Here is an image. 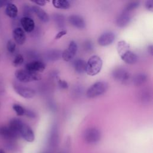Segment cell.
<instances>
[{"mask_svg":"<svg viewBox=\"0 0 153 153\" xmlns=\"http://www.w3.org/2000/svg\"><path fill=\"white\" fill-rule=\"evenodd\" d=\"M52 4L57 9L67 10L71 6L69 1L67 0H53Z\"/></svg>","mask_w":153,"mask_h":153,"instance_id":"23","label":"cell"},{"mask_svg":"<svg viewBox=\"0 0 153 153\" xmlns=\"http://www.w3.org/2000/svg\"><path fill=\"white\" fill-rule=\"evenodd\" d=\"M32 2L33 3H35V4H36V5H41V6H44V5H45L47 4V2L48 1H45V0H38V1H33Z\"/></svg>","mask_w":153,"mask_h":153,"instance_id":"36","label":"cell"},{"mask_svg":"<svg viewBox=\"0 0 153 153\" xmlns=\"http://www.w3.org/2000/svg\"><path fill=\"white\" fill-rule=\"evenodd\" d=\"M53 20L57 27L63 29L65 25V18L63 15L60 13H56L53 15Z\"/></svg>","mask_w":153,"mask_h":153,"instance_id":"24","label":"cell"},{"mask_svg":"<svg viewBox=\"0 0 153 153\" xmlns=\"http://www.w3.org/2000/svg\"><path fill=\"white\" fill-rule=\"evenodd\" d=\"M103 65L102 59L97 55L91 56L86 62L85 72L90 76L97 75L101 71Z\"/></svg>","mask_w":153,"mask_h":153,"instance_id":"1","label":"cell"},{"mask_svg":"<svg viewBox=\"0 0 153 153\" xmlns=\"http://www.w3.org/2000/svg\"><path fill=\"white\" fill-rule=\"evenodd\" d=\"M15 76L19 81L24 83L38 81L41 79V76L39 73L29 72L25 69L17 70L15 72Z\"/></svg>","mask_w":153,"mask_h":153,"instance_id":"2","label":"cell"},{"mask_svg":"<svg viewBox=\"0 0 153 153\" xmlns=\"http://www.w3.org/2000/svg\"><path fill=\"white\" fill-rule=\"evenodd\" d=\"M139 4H140V2L139 1H133V2H129L125 7L123 12L128 13L132 11L133 10H135L136 8H137L139 6Z\"/></svg>","mask_w":153,"mask_h":153,"instance_id":"27","label":"cell"},{"mask_svg":"<svg viewBox=\"0 0 153 153\" xmlns=\"http://www.w3.org/2000/svg\"><path fill=\"white\" fill-rule=\"evenodd\" d=\"M78 50V45L75 41L69 42L68 48L62 51V57L66 62L71 61L75 56Z\"/></svg>","mask_w":153,"mask_h":153,"instance_id":"5","label":"cell"},{"mask_svg":"<svg viewBox=\"0 0 153 153\" xmlns=\"http://www.w3.org/2000/svg\"><path fill=\"white\" fill-rule=\"evenodd\" d=\"M108 84L104 81H97L92 84L86 91V96L94 98L103 94L108 89Z\"/></svg>","mask_w":153,"mask_h":153,"instance_id":"3","label":"cell"},{"mask_svg":"<svg viewBox=\"0 0 153 153\" xmlns=\"http://www.w3.org/2000/svg\"><path fill=\"white\" fill-rule=\"evenodd\" d=\"M117 51L120 56H121L127 51L130 50V44L124 40H121L117 43Z\"/></svg>","mask_w":153,"mask_h":153,"instance_id":"22","label":"cell"},{"mask_svg":"<svg viewBox=\"0 0 153 153\" xmlns=\"http://www.w3.org/2000/svg\"><path fill=\"white\" fill-rule=\"evenodd\" d=\"M131 20V17L127 13L123 12L116 19V25L119 27H124L128 25Z\"/></svg>","mask_w":153,"mask_h":153,"instance_id":"16","label":"cell"},{"mask_svg":"<svg viewBox=\"0 0 153 153\" xmlns=\"http://www.w3.org/2000/svg\"><path fill=\"white\" fill-rule=\"evenodd\" d=\"M112 74L113 78L115 80L123 83L127 82L130 78V73L122 68H118L115 69L113 71Z\"/></svg>","mask_w":153,"mask_h":153,"instance_id":"7","label":"cell"},{"mask_svg":"<svg viewBox=\"0 0 153 153\" xmlns=\"http://www.w3.org/2000/svg\"><path fill=\"white\" fill-rule=\"evenodd\" d=\"M45 69V65L41 60H36L27 63L25 66V69L32 72L39 73Z\"/></svg>","mask_w":153,"mask_h":153,"instance_id":"9","label":"cell"},{"mask_svg":"<svg viewBox=\"0 0 153 153\" xmlns=\"http://www.w3.org/2000/svg\"><path fill=\"white\" fill-rule=\"evenodd\" d=\"M68 22L71 25L79 29H84L86 26L84 19L78 15L70 16L68 17Z\"/></svg>","mask_w":153,"mask_h":153,"instance_id":"11","label":"cell"},{"mask_svg":"<svg viewBox=\"0 0 153 153\" xmlns=\"http://www.w3.org/2000/svg\"><path fill=\"white\" fill-rule=\"evenodd\" d=\"M13 36L16 44L23 45L26 39V36L25 31L20 27H16L13 31Z\"/></svg>","mask_w":153,"mask_h":153,"instance_id":"12","label":"cell"},{"mask_svg":"<svg viewBox=\"0 0 153 153\" xmlns=\"http://www.w3.org/2000/svg\"><path fill=\"white\" fill-rule=\"evenodd\" d=\"M20 135L28 142H32L35 140V134L32 129L24 123L20 129Z\"/></svg>","mask_w":153,"mask_h":153,"instance_id":"10","label":"cell"},{"mask_svg":"<svg viewBox=\"0 0 153 153\" xmlns=\"http://www.w3.org/2000/svg\"><path fill=\"white\" fill-rule=\"evenodd\" d=\"M0 135L6 140H14L17 139V136L13 133L9 127L2 126L0 127Z\"/></svg>","mask_w":153,"mask_h":153,"instance_id":"18","label":"cell"},{"mask_svg":"<svg viewBox=\"0 0 153 153\" xmlns=\"http://www.w3.org/2000/svg\"><path fill=\"white\" fill-rule=\"evenodd\" d=\"M100 138L101 133L96 128H89L84 133V140L88 144H95L100 140Z\"/></svg>","mask_w":153,"mask_h":153,"instance_id":"4","label":"cell"},{"mask_svg":"<svg viewBox=\"0 0 153 153\" xmlns=\"http://www.w3.org/2000/svg\"><path fill=\"white\" fill-rule=\"evenodd\" d=\"M13 87L15 91L19 95L25 99H30L35 96V91L31 88L19 84H14Z\"/></svg>","mask_w":153,"mask_h":153,"instance_id":"6","label":"cell"},{"mask_svg":"<svg viewBox=\"0 0 153 153\" xmlns=\"http://www.w3.org/2000/svg\"><path fill=\"white\" fill-rule=\"evenodd\" d=\"M20 24L23 30L26 32H31L35 29V22L30 17H23L20 19Z\"/></svg>","mask_w":153,"mask_h":153,"instance_id":"13","label":"cell"},{"mask_svg":"<svg viewBox=\"0 0 153 153\" xmlns=\"http://www.w3.org/2000/svg\"><path fill=\"white\" fill-rule=\"evenodd\" d=\"M147 79V76L143 73H139L133 78V82L135 85H140L143 84Z\"/></svg>","mask_w":153,"mask_h":153,"instance_id":"25","label":"cell"},{"mask_svg":"<svg viewBox=\"0 0 153 153\" xmlns=\"http://www.w3.org/2000/svg\"><path fill=\"white\" fill-rule=\"evenodd\" d=\"M121 59L123 62L128 65H133L137 62L138 60L137 56L130 50L127 51L121 56H120Z\"/></svg>","mask_w":153,"mask_h":153,"instance_id":"17","label":"cell"},{"mask_svg":"<svg viewBox=\"0 0 153 153\" xmlns=\"http://www.w3.org/2000/svg\"><path fill=\"white\" fill-rule=\"evenodd\" d=\"M10 2V1H8L0 0V8H2L3 7H4V6H6Z\"/></svg>","mask_w":153,"mask_h":153,"instance_id":"37","label":"cell"},{"mask_svg":"<svg viewBox=\"0 0 153 153\" xmlns=\"http://www.w3.org/2000/svg\"><path fill=\"white\" fill-rule=\"evenodd\" d=\"M13 109L18 116H23L25 115V108L19 104H14L13 105Z\"/></svg>","mask_w":153,"mask_h":153,"instance_id":"28","label":"cell"},{"mask_svg":"<svg viewBox=\"0 0 153 153\" xmlns=\"http://www.w3.org/2000/svg\"><path fill=\"white\" fill-rule=\"evenodd\" d=\"M58 84L59 87L63 89H66L68 88V84L65 80L63 79H59L58 80Z\"/></svg>","mask_w":153,"mask_h":153,"instance_id":"33","label":"cell"},{"mask_svg":"<svg viewBox=\"0 0 153 153\" xmlns=\"http://www.w3.org/2000/svg\"><path fill=\"white\" fill-rule=\"evenodd\" d=\"M84 48L87 50V51H90L93 49V44H92V42L90 41H86L85 42H84Z\"/></svg>","mask_w":153,"mask_h":153,"instance_id":"34","label":"cell"},{"mask_svg":"<svg viewBox=\"0 0 153 153\" xmlns=\"http://www.w3.org/2000/svg\"><path fill=\"white\" fill-rule=\"evenodd\" d=\"M145 7L147 10L153 11V1L148 0L145 2Z\"/></svg>","mask_w":153,"mask_h":153,"instance_id":"32","label":"cell"},{"mask_svg":"<svg viewBox=\"0 0 153 153\" xmlns=\"http://www.w3.org/2000/svg\"><path fill=\"white\" fill-rule=\"evenodd\" d=\"M23 124V122L19 118H14L11 119L10 121L9 124V128L11 129V130L13 132V133L17 136L18 138L20 135V129Z\"/></svg>","mask_w":153,"mask_h":153,"instance_id":"14","label":"cell"},{"mask_svg":"<svg viewBox=\"0 0 153 153\" xmlns=\"http://www.w3.org/2000/svg\"><path fill=\"white\" fill-rule=\"evenodd\" d=\"M115 39V34L111 31H108L101 34L98 39L97 43L99 45L105 47L111 44Z\"/></svg>","mask_w":153,"mask_h":153,"instance_id":"8","label":"cell"},{"mask_svg":"<svg viewBox=\"0 0 153 153\" xmlns=\"http://www.w3.org/2000/svg\"><path fill=\"white\" fill-rule=\"evenodd\" d=\"M24 62V58L22 54H17L13 60V65L15 67L20 66Z\"/></svg>","mask_w":153,"mask_h":153,"instance_id":"29","label":"cell"},{"mask_svg":"<svg viewBox=\"0 0 153 153\" xmlns=\"http://www.w3.org/2000/svg\"><path fill=\"white\" fill-rule=\"evenodd\" d=\"M67 34V31L66 30H62L60 31H59L56 35L55 36V39H59L60 38H61L62 36H63L64 35Z\"/></svg>","mask_w":153,"mask_h":153,"instance_id":"35","label":"cell"},{"mask_svg":"<svg viewBox=\"0 0 153 153\" xmlns=\"http://www.w3.org/2000/svg\"><path fill=\"white\" fill-rule=\"evenodd\" d=\"M74 69L78 74H82L85 71L86 62L83 59H77L74 62Z\"/></svg>","mask_w":153,"mask_h":153,"instance_id":"21","label":"cell"},{"mask_svg":"<svg viewBox=\"0 0 153 153\" xmlns=\"http://www.w3.org/2000/svg\"><path fill=\"white\" fill-rule=\"evenodd\" d=\"M61 153H63V152H61Z\"/></svg>","mask_w":153,"mask_h":153,"instance_id":"40","label":"cell"},{"mask_svg":"<svg viewBox=\"0 0 153 153\" xmlns=\"http://www.w3.org/2000/svg\"><path fill=\"white\" fill-rule=\"evenodd\" d=\"M62 51L60 50L53 49L48 51L45 54V57L47 60L54 62L59 60L62 57Z\"/></svg>","mask_w":153,"mask_h":153,"instance_id":"19","label":"cell"},{"mask_svg":"<svg viewBox=\"0 0 153 153\" xmlns=\"http://www.w3.org/2000/svg\"><path fill=\"white\" fill-rule=\"evenodd\" d=\"M58 134L57 131L53 130L51 133L50 139H49V145L50 146L54 148L56 147L58 143Z\"/></svg>","mask_w":153,"mask_h":153,"instance_id":"26","label":"cell"},{"mask_svg":"<svg viewBox=\"0 0 153 153\" xmlns=\"http://www.w3.org/2000/svg\"><path fill=\"white\" fill-rule=\"evenodd\" d=\"M32 12H33L37 17L44 23H47L49 21V16L48 14L40 7L38 5H33L32 7Z\"/></svg>","mask_w":153,"mask_h":153,"instance_id":"15","label":"cell"},{"mask_svg":"<svg viewBox=\"0 0 153 153\" xmlns=\"http://www.w3.org/2000/svg\"><path fill=\"white\" fill-rule=\"evenodd\" d=\"M25 115L26 116H27V117L30 118H34L36 117V114H35V113L33 111H31V110H30V109H25Z\"/></svg>","mask_w":153,"mask_h":153,"instance_id":"31","label":"cell"},{"mask_svg":"<svg viewBox=\"0 0 153 153\" xmlns=\"http://www.w3.org/2000/svg\"><path fill=\"white\" fill-rule=\"evenodd\" d=\"M0 153H5V152L2 149H0Z\"/></svg>","mask_w":153,"mask_h":153,"instance_id":"39","label":"cell"},{"mask_svg":"<svg viewBox=\"0 0 153 153\" xmlns=\"http://www.w3.org/2000/svg\"><path fill=\"white\" fill-rule=\"evenodd\" d=\"M152 45H149L148 47V52L152 56L153 55V48H152Z\"/></svg>","mask_w":153,"mask_h":153,"instance_id":"38","label":"cell"},{"mask_svg":"<svg viewBox=\"0 0 153 153\" xmlns=\"http://www.w3.org/2000/svg\"><path fill=\"white\" fill-rule=\"evenodd\" d=\"M5 13L10 18L14 19L17 16L18 8L14 4L10 2L5 6Z\"/></svg>","mask_w":153,"mask_h":153,"instance_id":"20","label":"cell"},{"mask_svg":"<svg viewBox=\"0 0 153 153\" xmlns=\"http://www.w3.org/2000/svg\"><path fill=\"white\" fill-rule=\"evenodd\" d=\"M16 44L14 41L10 39L7 42V49L9 53H14L16 50Z\"/></svg>","mask_w":153,"mask_h":153,"instance_id":"30","label":"cell"}]
</instances>
